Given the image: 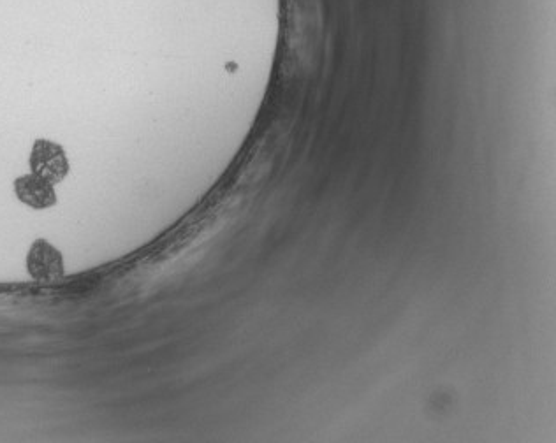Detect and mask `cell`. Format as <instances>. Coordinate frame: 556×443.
<instances>
[{"instance_id": "3957f363", "label": "cell", "mask_w": 556, "mask_h": 443, "mask_svg": "<svg viewBox=\"0 0 556 443\" xmlns=\"http://www.w3.org/2000/svg\"><path fill=\"white\" fill-rule=\"evenodd\" d=\"M15 192L23 204H27L34 210H46L57 203L53 183L44 180L41 176L34 175V173L18 178L15 183Z\"/></svg>"}, {"instance_id": "7a4b0ae2", "label": "cell", "mask_w": 556, "mask_h": 443, "mask_svg": "<svg viewBox=\"0 0 556 443\" xmlns=\"http://www.w3.org/2000/svg\"><path fill=\"white\" fill-rule=\"evenodd\" d=\"M27 268L34 280L41 284H52L64 275V262L57 248L48 241L39 240L30 248Z\"/></svg>"}, {"instance_id": "6da1fadb", "label": "cell", "mask_w": 556, "mask_h": 443, "mask_svg": "<svg viewBox=\"0 0 556 443\" xmlns=\"http://www.w3.org/2000/svg\"><path fill=\"white\" fill-rule=\"evenodd\" d=\"M30 168L34 175L41 176L55 185L66 178L69 164H67L66 153L59 145L41 139L36 141V145L32 148Z\"/></svg>"}]
</instances>
